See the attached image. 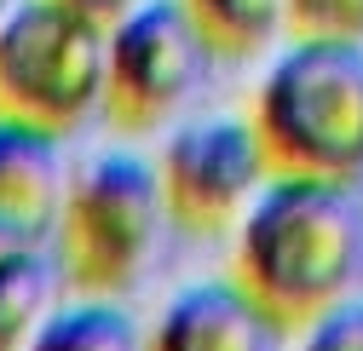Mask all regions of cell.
I'll return each instance as SVG.
<instances>
[{"instance_id": "obj_6", "label": "cell", "mask_w": 363, "mask_h": 351, "mask_svg": "<svg viewBox=\"0 0 363 351\" xmlns=\"http://www.w3.org/2000/svg\"><path fill=\"white\" fill-rule=\"evenodd\" d=\"M156 173H162L167 219L213 236V231H237V219L271 179V156L248 115H208L167 139Z\"/></svg>"}, {"instance_id": "obj_3", "label": "cell", "mask_w": 363, "mask_h": 351, "mask_svg": "<svg viewBox=\"0 0 363 351\" xmlns=\"http://www.w3.org/2000/svg\"><path fill=\"white\" fill-rule=\"evenodd\" d=\"M162 219H167L162 173L145 156L110 150L86 161L69 179L64 219H58V259L69 288L93 299L127 294L156 259Z\"/></svg>"}, {"instance_id": "obj_2", "label": "cell", "mask_w": 363, "mask_h": 351, "mask_svg": "<svg viewBox=\"0 0 363 351\" xmlns=\"http://www.w3.org/2000/svg\"><path fill=\"white\" fill-rule=\"evenodd\" d=\"M248 121L271 173L363 179V40H289L265 64Z\"/></svg>"}, {"instance_id": "obj_12", "label": "cell", "mask_w": 363, "mask_h": 351, "mask_svg": "<svg viewBox=\"0 0 363 351\" xmlns=\"http://www.w3.org/2000/svg\"><path fill=\"white\" fill-rule=\"evenodd\" d=\"M294 40H363V0H283Z\"/></svg>"}, {"instance_id": "obj_7", "label": "cell", "mask_w": 363, "mask_h": 351, "mask_svg": "<svg viewBox=\"0 0 363 351\" xmlns=\"http://www.w3.org/2000/svg\"><path fill=\"white\" fill-rule=\"evenodd\" d=\"M69 196L64 139L0 115V253L52 248Z\"/></svg>"}, {"instance_id": "obj_15", "label": "cell", "mask_w": 363, "mask_h": 351, "mask_svg": "<svg viewBox=\"0 0 363 351\" xmlns=\"http://www.w3.org/2000/svg\"><path fill=\"white\" fill-rule=\"evenodd\" d=\"M12 12H18V0H0V23H6Z\"/></svg>"}, {"instance_id": "obj_10", "label": "cell", "mask_w": 363, "mask_h": 351, "mask_svg": "<svg viewBox=\"0 0 363 351\" xmlns=\"http://www.w3.org/2000/svg\"><path fill=\"white\" fill-rule=\"evenodd\" d=\"M191 12L196 35L208 40V52L237 64V58H254L271 47V35H283L289 18H283V0H179Z\"/></svg>"}, {"instance_id": "obj_11", "label": "cell", "mask_w": 363, "mask_h": 351, "mask_svg": "<svg viewBox=\"0 0 363 351\" xmlns=\"http://www.w3.org/2000/svg\"><path fill=\"white\" fill-rule=\"evenodd\" d=\"M29 351H145V328L116 299L81 294L47 317V328L29 340Z\"/></svg>"}, {"instance_id": "obj_4", "label": "cell", "mask_w": 363, "mask_h": 351, "mask_svg": "<svg viewBox=\"0 0 363 351\" xmlns=\"http://www.w3.org/2000/svg\"><path fill=\"white\" fill-rule=\"evenodd\" d=\"M110 29L64 0H18L0 23V115L40 133H75L104 110Z\"/></svg>"}, {"instance_id": "obj_14", "label": "cell", "mask_w": 363, "mask_h": 351, "mask_svg": "<svg viewBox=\"0 0 363 351\" xmlns=\"http://www.w3.org/2000/svg\"><path fill=\"white\" fill-rule=\"evenodd\" d=\"M64 6H75V12H86V18H99V23L110 29V23H121L133 6H139V0H64Z\"/></svg>"}, {"instance_id": "obj_5", "label": "cell", "mask_w": 363, "mask_h": 351, "mask_svg": "<svg viewBox=\"0 0 363 351\" xmlns=\"http://www.w3.org/2000/svg\"><path fill=\"white\" fill-rule=\"evenodd\" d=\"M208 40L196 35L179 0H139L121 23H110L104 58V110L121 133L162 127L179 104L196 93L208 69Z\"/></svg>"}, {"instance_id": "obj_1", "label": "cell", "mask_w": 363, "mask_h": 351, "mask_svg": "<svg viewBox=\"0 0 363 351\" xmlns=\"http://www.w3.org/2000/svg\"><path fill=\"white\" fill-rule=\"evenodd\" d=\"M363 277V202L346 179L271 173L265 190L237 219L231 282L259 311L289 328H306L317 311L346 299Z\"/></svg>"}, {"instance_id": "obj_9", "label": "cell", "mask_w": 363, "mask_h": 351, "mask_svg": "<svg viewBox=\"0 0 363 351\" xmlns=\"http://www.w3.org/2000/svg\"><path fill=\"white\" fill-rule=\"evenodd\" d=\"M64 282V259L52 248L0 253V351H29V340L58 311Z\"/></svg>"}, {"instance_id": "obj_13", "label": "cell", "mask_w": 363, "mask_h": 351, "mask_svg": "<svg viewBox=\"0 0 363 351\" xmlns=\"http://www.w3.org/2000/svg\"><path fill=\"white\" fill-rule=\"evenodd\" d=\"M294 351H363V299L346 294V299L329 305V311H317L300 328V345Z\"/></svg>"}, {"instance_id": "obj_8", "label": "cell", "mask_w": 363, "mask_h": 351, "mask_svg": "<svg viewBox=\"0 0 363 351\" xmlns=\"http://www.w3.org/2000/svg\"><path fill=\"white\" fill-rule=\"evenodd\" d=\"M283 328L237 282H196L162 305L145 328V351H277Z\"/></svg>"}]
</instances>
